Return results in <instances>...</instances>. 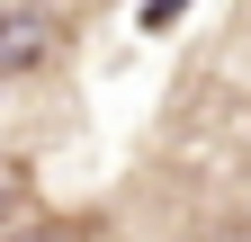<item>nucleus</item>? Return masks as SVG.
Wrapping results in <instances>:
<instances>
[{
  "label": "nucleus",
  "instance_id": "obj_2",
  "mask_svg": "<svg viewBox=\"0 0 251 242\" xmlns=\"http://www.w3.org/2000/svg\"><path fill=\"white\" fill-rule=\"evenodd\" d=\"M215 81H225V90H242V99H251V27H242L233 45H225V63H215Z\"/></svg>",
  "mask_w": 251,
  "mask_h": 242
},
{
  "label": "nucleus",
  "instance_id": "obj_1",
  "mask_svg": "<svg viewBox=\"0 0 251 242\" xmlns=\"http://www.w3.org/2000/svg\"><path fill=\"white\" fill-rule=\"evenodd\" d=\"M63 63V18L45 0H9L0 9V81H36Z\"/></svg>",
  "mask_w": 251,
  "mask_h": 242
},
{
  "label": "nucleus",
  "instance_id": "obj_3",
  "mask_svg": "<svg viewBox=\"0 0 251 242\" xmlns=\"http://www.w3.org/2000/svg\"><path fill=\"white\" fill-rule=\"evenodd\" d=\"M179 9H188V0H144V27L162 36V27H179Z\"/></svg>",
  "mask_w": 251,
  "mask_h": 242
}]
</instances>
